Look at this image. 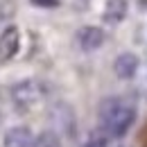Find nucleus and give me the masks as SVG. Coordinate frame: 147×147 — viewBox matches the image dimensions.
<instances>
[{
  "instance_id": "f257e3e1",
  "label": "nucleus",
  "mask_w": 147,
  "mask_h": 147,
  "mask_svg": "<svg viewBox=\"0 0 147 147\" xmlns=\"http://www.w3.org/2000/svg\"><path fill=\"white\" fill-rule=\"evenodd\" d=\"M97 115H100L102 131L111 138H122L131 129V125L136 122V109L118 95L104 97L97 109Z\"/></svg>"
},
{
  "instance_id": "f03ea898",
  "label": "nucleus",
  "mask_w": 147,
  "mask_h": 147,
  "mask_svg": "<svg viewBox=\"0 0 147 147\" xmlns=\"http://www.w3.org/2000/svg\"><path fill=\"white\" fill-rule=\"evenodd\" d=\"M9 95H11V102H14V107L18 111H30L43 100L45 86L38 79H20V82H16L11 86Z\"/></svg>"
},
{
  "instance_id": "7ed1b4c3",
  "label": "nucleus",
  "mask_w": 147,
  "mask_h": 147,
  "mask_svg": "<svg viewBox=\"0 0 147 147\" xmlns=\"http://www.w3.org/2000/svg\"><path fill=\"white\" fill-rule=\"evenodd\" d=\"M104 41H107V34L97 25H84L75 34V43H77V48L82 52H95V50H100L104 45Z\"/></svg>"
},
{
  "instance_id": "20e7f679",
  "label": "nucleus",
  "mask_w": 147,
  "mask_h": 147,
  "mask_svg": "<svg viewBox=\"0 0 147 147\" xmlns=\"http://www.w3.org/2000/svg\"><path fill=\"white\" fill-rule=\"evenodd\" d=\"M20 50V32L16 25H7L0 32V63L11 61Z\"/></svg>"
},
{
  "instance_id": "39448f33",
  "label": "nucleus",
  "mask_w": 147,
  "mask_h": 147,
  "mask_svg": "<svg viewBox=\"0 0 147 147\" xmlns=\"http://www.w3.org/2000/svg\"><path fill=\"white\" fill-rule=\"evenodd\" d=\"M32 143H34V134L27 125H14L2 136V147H32Z\"/></svg>"
},
{
  "instance_id": "423d86ee",
  "label": "nucleus",
  "mask_w": 147,
  "mask_h": 147,
  "mask_svg": "<svg viewBox=\"0 0 147 147\" xmlns=\"http://www.w3.org/2000/svg\"><path fill=\"white\" fill-rule=\"evenodd\" d=\"M138 68H140V59L134 52H122L113 61V73L118 75L120 79H131L134 75L138 73Z\"/></svg>"
},
{
  "instance_id": "0eeeda50",
  "label": "nucleus",
  "mask_w": 147,
  "mask_h": 147,
  "mask_svg": "<svg viewBox=\"0 0 147 147\" xmlns=\"http://www.w3.org/2000/svg\"><path fill=\"white\" fill-rule=\"evenodd\" d=\"M127 11H129L127 0H107L104 11H102V20L107 25H120L127 18Z\"/></svg>"
},
{
  "instance_id": "6e6552de",
  "label": "nucleus",
  "mask_w": 147,
  "mask_h": 147,
  "mask_svg": "<svg viewBox=\"0 0 147 147\" xmlns=\"http://www.w3.org/2000/svg\"><path fill=\"white\" fill-rule=\"evenodd\" d=\"M32 147H61V140H59L57 131L45 129V131H38L36 136H34V143H32Z\"/></svg>"
},
{
  "instance_id": "1a4fd4ad",
  "label": "nucleus",
  "mask_w": 147,
  "mask_h": 147,
  "mask_svg": "<svg viewBox=\"0 0 147 147\" xmlns=\"http://www.w3.org/2000/svg\"><path fill=\"white\" fill-rule=\"evenodd\" d=\"M32 5H36V7H43V9H55L59 7V0H30Z\"/></svg>"
},
{
  "instance_id": "9d476101",
  "label": "nucleus",
  "mask_w": 147,
  "mask_h": 147,
  "mask_svg": "<svg viewBox=\"0 0 147 147\" xmlns=\"http://www.w3.org/2000/svg\"><path fill=\"white\" fill-rule=\"evenodd\" d=\"M84 147H107V138H102V136H95V138H91V140H88Z\"/></svg>"
},
{
  "instance_id": "9b49d317",
  "label": "nucleus",
  "mask_w": 147,
  "mask_h": 147,
  "mask_svg": "<svg viewBox=\"0 0 147 147\" xmlns=\"http://www.w3.org/2000/svg\"><path fill=\"white\" fill-rule=\"evenodd\" d=\"M0 122H2V113H0Z\"/></svg>"
}]
</instances>
